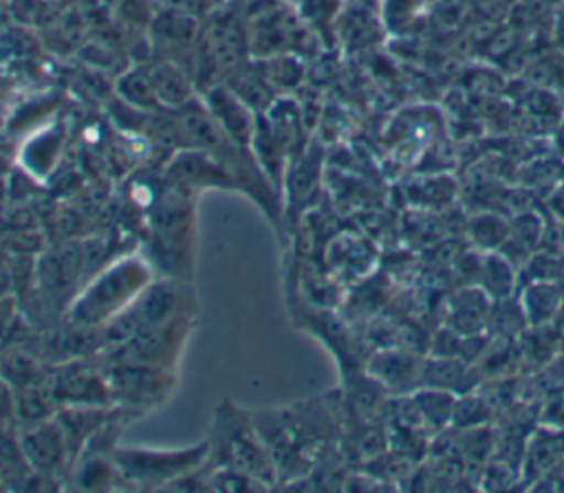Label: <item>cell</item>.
Instances as JSON below:
<instances>
[{
    "instance_id": "4fadbf2b",
    "label": "cell",
    "mask_w": 564,
    "mask_h": 493,
    "mask_svg": "<svg viewBox=\"0 0 564 493\" xmlns=\"http://www.w3.org/2000/svg\"><path fill=\"white\" fill-rule=\"evenodd\" d=\"M489 418V407L485 401L476 398V396H463L454 403V414H452V423L458 427H480L485 420Z\"/></svg>"
},
{
    "instance_id": "3957f363",
    "label": "cell",
    "mask_w": 564,
    "mask_h": 493,
    "mask_svg": "<svg viewBox=\"0 0 564 493\" xmlns=\"http://www.w3.org/2000/svg\"><path fill=\"white\" fill-rule=\"evenodd\" d=\"M18 442L35 475L55 478V473L64 467L66 456L70 453L59 423L48 418L35 425H26Z\"/></svg>"
},
{
    "instance_id": "7a4b0ae2",
    "label": "cell",
    "mask_w": 564,
    "mask_h": 493,
    "mask_svg": "<svg viewBox=\"0 0 564 493\" xmlns=\"http://www.w3.org/2000/svg\"><path fill=\"white\" fill-rule=\"evenodd\" d=\"M121 478L143 484H167L194 473L207 460V442L183 451H148V449H117L112 451Z\"/></svg>"
},
{
    "instance_id": "52a82bcc",
    "label": "cell",
    "mask_w": 564,
    "mask_h": 493,
    "mask_svg": "<svg viewBox=\"0 0 564 493\" xmlns=\"http://www.w3.org/2000/svg\"><path fill=\"white\" fill-rule=\"evenodd\" d=\"M562 302L564 299L557 284H546L544 280V282H533L524 291V299L520 306L529 326H542L560 313Z\"/></svg>"
},
{
    "instance_id": "277c9868",
    "label": "cell",
    "mask_w": 564,
    "mask_h": 493,
    "mask_svg": "<svg viewBox=\"0 0 564 493\" xmlns=\"http://www.w3.org/2000/svg\"><path fill=\"white\" fill-rule=\"evenodd\" d=\"M370 372L386 390H397L403 394L408 390L421 387L423 361L408 352L390 350V352H381L372 359Z\"/></svg>"
},
{
    "instance_id": "30bf717a",
    "label": "cell",
    "mask_w": 564,
    "mask_h": 493,
    "mask_svg": "<svg viewBox=\"0 0 564 493\" xmlns=\"http://www.w3.org/2000/svg\"><path fill=\"white\" fill-rule=\"evenodd\" d=\"M482 282H485V291L491 293L496 299L509 297V293L513 288V269H511V264L507 260L498 258V255H489L482 264Z\"/></svg>"
},
{
    "instance_id": "ba28073f",
    "label": "cell",
    "mask_w": 564,
    "mask_h": 493,
    "mask_svg": "<svg viewBox=\"0 0 564 493\" xmlns=\"http://www.w3.org/2000/svg\"><path fill=\"white\" fill-rule=\"evenodd\" d=\"M414 403L419 407L421 420L425 427L432 429H443L447 423H452L454 414V394L445 390H434V387H419L414 392Z\"/></svg>"
},
{
    "instance_id": "7c38bea8",
    "label": "cell",
    "mask_w": 564,
    "mask_h": 493,
    "mask_svg": "<svg viewBox=\"0 0 564 493\" xmlns=\"http://www.w3.org/2000/svg\"><path fill=\"white\" fill-rule=\"evenodd\" d=\"M469 233L482 249H498L507 240V224L496 216H478L469 224Z\"/></svg>"
},
{
    "instance_id": "6da1fadb",
    "label": "cell",
    "mask_w": 564,
    "mask_h": 493,
    "mask_svg": "<svg viewBox=\"0 0 564 493\" xmlns=\"http://www.w3.org/2000/svg\"><path fill=\"white\" fill-rule=\"evenodd\" d=\"M205 464L212 469L242 473L262 486L273 484L278 475L275 464L253 425V416L229 403H223L216 409Z\"/></svg>"
},
{
    "instance_id": "8fae6325",
    "label": "cell",
    "mask_w": 564,
    "mask_h": 493,
    "mask_svg": "<svg viewBox=\"0 0 564 493\" xmlns=\"http://www.w3.org/2000/svg\"><path fill=\"white\" fill-rule=\"evenodd\" d=\"M212 106H214V110H216V114H218V121H223L225 130L245 143V139L249 136V130H251V128H249L247 112L240 108V103H236L231 97L218 92V95L214 97Z\"/></svg>"
},
{
    "instance_id": "9c48e42d",
    "label": "cell",
    "mask_w": 564,
    "mask_h": 493,
    "mask_svg": "<svg viewBox=\"0 0 564 493\" xmlns=\"http://www.w3.org/2000/svg\"><path fill=\"white\" fill-rule=\"evenodd\" d=\"M560 458H564V440L551 438V434L535 436L527 451V464L535 471V478L549 475Z\"/></svg>"
},
{
    "instance_id": "5b68a950",
    "label": "cell",
    "mask_w": 564,
    "mask_h": 493,
    "mask_svg": "<svg viewBox=\"0 0 564 493\" xmlns=\"http://www.w3.org/2000/svg\"><path fill=\"white\" fill-rule=\"evenodd\" d=\"M489 304L480 291H463L449 308V326L460 337H476L489 319Z\"/></svg>"
},
{
    "instance_id": "8992f818",
    "label": "cell",
    "mask_w": 564,
    "mask_h": 493,
    "mask_svg": "<svg viewBox=\"0 0 564 493\" xmlns=\"http://www.w3.org/2000/svg\"><path fill=\"white\" fill-rule=\"evenodd\" d=\"M469 385V368L463 359L456 357H436L423 361L421 387H434L452 392L458 387L460 392Z\"/></svg>"
}]
</instances>
